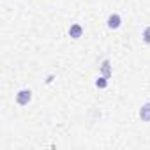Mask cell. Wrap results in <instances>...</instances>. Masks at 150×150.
Masks as SVG:
<instances>
[{"label": "cell", "instance_id": "obj_1", "mask_svg": "<svg viewBox=\"0 0 150 150\" xmlns=\"http://www.w3.org/2000/svg\"><path fill=\"white\" fill-rule=\"evenodd\" d=\"M30 101H32V90H28V88H21V90L16 94V103H18L20 106H27Z\"/></svg>", "mask_w": 150, "mask_h": 150}, {"label": "cell", "instance_id": "obj_2", "mask_svg": "<svg viewBox=\"0 0 150 150\" xmlns=\"http://www.w3.org/2000/svg\"><path fill=\"white\" fill-rule=\"evenodd\" d=\"M106 23H108V28H110V30H117V28H120V25H122V18H120V14L113 13V14L108 16Z\"/></svg>", "mask_w": 150, "mask_h": 150}, {"label": "cell", "instance_id": "obj_3", "mask_svg": "<svg viewBox=\"0 0 150 150\" xmlns=\"http://www.w3.org/2000/svg\"><path fill=\"white\" fill-rule=\"evenodd\" d=\"M69 35H71L72 39H80V37L83 35V27H81L80 23H72V25L69 27Z\"/></svg>", "mask_w": 150, "mask_h": 150}, {"label": "cell", "instance_id": "obj_4", "mask_svg": "<svg viewBox=\"0 0 150 150\" xmlns=\"http://www.w3.org/2000/svg\"><path fill=\"white\" fill-rule=\"evenodd\" d=\"M139 118L143 122H150V103H145L139 108Z\"/></svg>", "mask_w": 150, "mask_h": 150}, {"label": "cell", "instance_id": "obj_5", "mask_svg": "<svg viewBox=\"0 0 150 150\" xmlns=\"http://www.w3.org/2000/svg\"><path fill=\"white\" fill-rule=\"evenodd\" d=\"M101 72H103V76H106V78L111 76V67H110V60L108 58L101 64Z\"/></svg>", "mask_w": 150, "mask_h": 150}, {"label": "cell", "instance_id": "obj_6", "mask_svg": "<svg viewBox=\"0 0 150 150\" xmlns=\"http://www.w3.org/2000/svg\"><path fill=\"white\" fill-rule=\"evenodd\" d=\"M96 87H97V88H106V87H108V78H106V76L97 78V80H96Z\"/></svg>", "mask_w": 150, "mask_h": 150}, {"label": "cell", "instance_id": "obj_7", "mask_svg": "<svg viewBox=\"0 0 150 150\" xmlns=\"http://www.w3.org/2000/svg\"><path fill=\"white\" fill-rule=\"evenodd\" d=\"M143 41L146 44H150V27H145L143 28Z\"/></svg>", "mask_w": 150, "mask_h": 150}]
</instances>
